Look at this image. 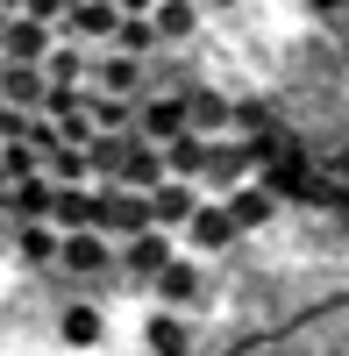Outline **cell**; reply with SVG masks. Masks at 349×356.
I'll use <instances>...</instances> for the list:
<instances>
[{
    "label": "cell",
    "mask_w": 349,
    "mask_h": 356,
    "mask_svg": "<svg viewBox=\"0 0 349 356\" xmlns=\"http://www.w3.org/2000/svg\"><path fill=\"white\" fill-rule=\"evenodd\" d=\"M57 335H65V342H86V349H93V342H107V321H100V307H93V300H79V307H65V321H57Z\"/></svg>",
    "instance_id": "cell-19"
},
{
    "label": "cell",
    "mask_w": 349,
    "mask_h": 356,
    "mask_svg": "<svg viewBox=\"0 0 349 356\" xmlns=\"http://www.w3.org/2000/svg\"><path fill=\"white\" fill-rule=\"evenodd\" d=\"M86 86H100V93H150V57H129V50H93V65H86Z\"/></svg>",
    "instance_id": "cell-4"
},
{
    "label": "cell",
    "mask_w": 349,
    "mask_h": 356,
    "mask_svg": "<svg viewBox=\"0 0 349 356\" xmlns=\"http://www.w3.org/2000/svg\"><path fill=\"white\" fill-rule=\"evenodd\" d=\"M43 50H50V22H29V15H8V22H0V57L36 65Z\"/></svg>",
    "instance_id": "cell-11"
},
{
    "label": "cell",
    "mask_w": 349,
    "mask_h": 356,
    "mask_svg": "<svg viewBox=\"0 0 349 356\" xmlns=\"http://www.w3.org/2000/svg\"><path fill=\"white\" fill-rule=\"evenodd\" d=\"M107 50H129V57H157L164 43H157L150 15H114V29H107Z\"/></svg>",
    "instance_id": "cell-14"
},
{
    "label": "cell",
    "mask_w": 349,
    "mask_h": 356,
    "mask_svg": "<svg viewBox=\"0 0 349 356\" xmlns=\"http://www.w3.org/2000/svg\"><path fill=\"white\" fill-rule=\"evenodd\" d=\"M150 285H157L164 307H193L200 292H207V278H200V257H186V250H171L157 271H150Z\"/></svg>",
    "instance_id": "cell-6"
},
{
    "label": "cell",
    "mask_w": 349,
    "mask_h": 356,
    "mask_svg": "<svg viewBox=\"0 0 349 356\" xmlns=\"http://www.w3.org/2000/svg\"><path fill=\"white\" fill-rule=\"evenodd\" d=\"M136 129H93L86 136V157H93V178H122V157H129Z\"/></svg>",
    "instance_id": "cell-13"
},
{
    "label": "cell",
    "mask_w": 349,
    "mask_h": 356,
    "mask_svg": "<svg viewBox=\"0 0 349 356\" xmlns=\"http://www.w3.org/2000/svg\"><path fill=\"white\" fill-rule=\"evenodd\" d=\"M143 342H150V349H193V328L179 314H150V321H143Z\"/></svg>",
    "instance_id": "cell-21"
},
{
    "label": "cell",
    "mask_w": 349,
    "mask_h": 356,
    "mask_svg": "<svg viewBox=\"0 0 349 356\" xmlns=\"http://www.w3.org/2000/svg\"><path fill=\"white\" fill-rule=\"evenodd\" d=\"M236 235H243V228L228 221V207L200 193V207H193V214L179 221V250H193V257H221L228 243H236Z\"/></svg>",
    "instance_id": "cell-3"
},
{
    "label": "cell",
    "mask_w": 349,
    "mask_h": 356,
    "mask_svg": "<svg viewBox=\"0 0 349 356\" xmlns=\"http://www.w3.org/2000/svg\"><path fill=\"white\" fill-rule=\"evenodd\" d=\"M0 207H8L15 221H22V214H43V207H50V178H43V171H29V178H8Z\"/></svg>",
    "instance_id": "cell-17"
},
{
    "label": "cell",
    "mask_w": 349,
    "mask_h": 356,
    "mask_svg": "<svg viewBox=\"0 0 349 356\" xmlns=\"http://www.w3.org/2000/svg\"><path fill=\"white\" fill-rule=\"evenodd\" d=\"M200 8H207V15H228V8H243V0H200Z\"/></svg>",
    "instance_id": "cell-24"
},
{
    "label": "cell",
    "mask_w": 349,
    "mask_h": 356,
    "mask_svg": "<svg viewBox=\"0 0 349 356\" xmlns=\"http://www.w3.org/2000/svg\"><path fill=\"white\" fill-rule=\"evenodd\" d=\"M57 235H65V228H57L50 214H22L15 221V250H22L29 271H50V264H57Z\"/></svg>",
    "instance_id": "cell-9"
},
{
    "label": "cell",
    "mask_w": 349,
    "mask_h": 356,
    "mask_svg": "<svg viewBox=\"0 0 349 356\" xmlns=\"http://www.w3.org/2000/svg\"><path fill=\"white\" fill-rule=\"evenodd\" d=\"M228 122H236V107H228L221 93H200V86L186 93V129H200V136H221Z\"/></svg>",
    "instance_id": "cell-16"
},
{
    "label": "cell",
    "mask_w": 349,
    "mask_h": 356,
    "mask_svg": "<svg viewBox=\"0 0 349 356\" xmlns=\"http://www.w3.org/2000/svg\"><path fill=\"white\" fill-rule=\"evenodd\" d=\"M129 93H100V86H86V122L93 129H129Z\"/></svg>",
    "instance_id": "cell-20"
},
{
    "label": "cell",
    "mask_w": 349,
    "mask_h": 356,
    "mask_svg": "<svg viewBox=\"0 0 349 356\" xmlns=\"http://www.w3.org/2000/svg\"><path fill=\"white\" fill-rule=\"evenodd\" d=\"M129 129H136L143 143L179 136V129H186V93H136V107H129Z\"/></svg>",
    "instance_id": "cell-5"
},
{
    "label": "cell",
    "mask_w": 349,
    "mask_h": 356,
    "mask_svg": "<svg viewBox=\"0 0 349 356\" xmlns=\"http://www.w3.org/2000/svg\"><path fill=\"white\" fill-rule=\"evenodd\" d=\"M143 193H150V221L171 228V235H179V221L200 207V186H193V178H157V186H143Z\"/></svg>",
    "instance_id": "cell-8"
},
{
    "label": "cell",
    "mask_w": 349,
    "mask_h": 356,
    "mask_svg": "<svg viewBox=\"0 0 349 356\" xmlns=\"http://www.w3.org/2000/svg\"><path fill=\"white\" fill-rule=\"evenodd\" d=\"M0 107H8V100H0Z\"/></svg>",
    "instance_id": "cell-26"
},
{
    "label": "cell",
    "mask_w": 349,
    "mask_h": 356,
    "mask_svg": "<svg viewBox=\"0 0 349 356\" xmlns=\"http://www.w3.org/2000/svg\"><path fill=\"white\" fill-rule=\"evenodd\" d=\"M50 271L114 278V235H107V228H65V235H57V264H50Z\"/></svg>",
    "instance_id": "cell-1"
},
{
    "label": "cell",
    "mask_w": 349,
    "mask_h": 356,
    "mask_svg": "<svg viewBox=\"0 0 349 356\" xmlns=\"http://www.w3.org/2000/svg\"><path fill=\"white\" fill-rule=\"evenodd\" d=\"M0 193H8V171H0Z\"/></svg>",
    "instance_id": "cell-25"
},
{
    "label": "cell",
    "mask_w": 349,
    "mask_h": 356,
    "mask_svg": "<svg viewBox=\"0 0 349 356\" xmlns=\"http://www.w3.org/2000/svg\"><path fill=\"white\" fill-rule=\"evenodd\" d=\"M157 178H164V150H157V143H129V157H122V178H114V186H157Z\"/></svg>",
    "instance_id": "cell-18"
},
{
    "label": "cell",
    "mask_w": 349,
    "mask_h": 356,
    "mask_svg": "<svg viewBox=\"0 0 349 356\" xmlns=\"http://www.w3.org/2000/svg\"><path fill=\"white\" fill-rule=\"evenodd\" d=\"M236 178H250V150H243V143H214V150H207V171H200V186L228 193Z\"/></svg>",
    "instance_id": "cell-15"
},
{
    "label": "cell",
    "mask_w": 349,
    "mask_h": 356,
    "mask_svg": "<svg viewBox=\"0 0 349 356\" xmlns=\"http://www.w3.org/2000/svg\"><path fill=\"white\" fill-rule=\"evenodd\" d=\"M157 150H164V178H193V186H200V171H207V150H214V136H200V129H179V136H164Z\"/></svg>",
    "instance_id": "cell-7"
},
{
    "label": "cell",
    "mask_w": 349,
    "mask_h": 356,
    "mask_svg": "<svg viewBox=\"0 0 349 356\" xmlns=\"http://www.w3.org/2000/svg\"><path fill=\"white\" fill-rule=\"evenodd\" d=\"M171 250H179V235H171V228H157V221H150V228H129V235H114V271L136 278V285H150V271H157Z\"/></svg>",
    "instance_id": "cell-2"
},
{
    "label": "cell",
    "mask_w": 349,
    "mask_h": 356,
    "mask_svg": "<svg viewBox=\"0 0 349 356\" xmlns=\"http://www.w3.org/2000/svg\"><path fill=\"white\" fill-rule=\"evenodd\" d=\"M200 22H207V8H200V0H150V29H157V43H193Z\"/></svg>",
    "instance_id": "cell-10"
},
{
    "label": "cell",
    "mask_w": 349,
    "mask_h": 356,
    "mask_svg": "<svg viewBox=\"0 0 349 356\" xmlns=\"http://www.w3.org/2000/svg\"><path fill=\"white\" fill-rule=\"evenodd\" d=\"M114 8H122V15H150V0H114Z\"/></svg>",
    "instance_id": "cell-23"
},
{
    "label": "cell",
    "mask_w": 349,
    "mask_h": 356,
    "mask_svg": "<svg viewBox=\"0 0 349 356\" xmlns=\"http://www.w3.org/2000/svg\"><path fill=\"white\" fill-rule=\"evenodd\" d=\"M15 15H29V22H57V15H65V0H22Z\"/></svg>",
    "instance_id": "cell-22"
},
{
    "label": "cell",
    "mask_w": 349,
    "mask_h": 356,
    "mask_svg": "<svg viewBox=\"0 0 349 356\" xmlns=\"http://www.w3.org/2000/svg\"><path fill=\"white\" fill-rule=\"evenodd\" d=\"M221 207H228V221H236V228H264L278 200H271V186H250V178H236V186H228V200H221Z\"/></svg>",
    "instance_id": "cell-12"
}]
</instances>
